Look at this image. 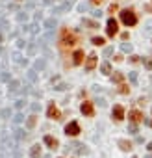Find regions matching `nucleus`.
<instances>
[{
    "instance_id": "1",
    "label": "nucleus",
    "mask_w": 152,
    "mask_h": 158,
    "mask_svg": "<svg viewBox=\"0 0 152 158\" xmlns=\"http://www.w3.org/2000/svg\"><path fill=\"white\" fill-rule=\"evenodd\" d=\"M61 47H63V49H67V47H72L74 43H76V36L74 33H71L69 30H63L61 32Z\"/></svg>"
},
{
    "instance_id": "2",
    "label": "nucleus",
    "mask_w": 152,
    "mask_h": 158,
    "mask_svg": "<svg viewBox=\"0 0 152 158\" xmlns=\"http://www.w3.org/2000/svg\"><path fill=\"white\" fill-rule=\"evenodd\" d=\"M121 20L126 26H135L137 24V17H135V13L134 11H130V9H124L121 13Z\"/></svg>"
},
{
    "instance_id": "3",
    "label": "nucleus",
    "mask_w": 152,
    "mask_h": 158,
    "mask_svg": "<svg viewBox=\"0 0 152 158\" xmlns=\"http://www.w3.org/2000/svg\"><path fill=\"white\" fill-rule=\"evenodd\" d=\"M65 134H67V136H78V134H80V125H78L76 121H71V123L65 127Z\"/></svg>"
},
{
    "instance_id": "4",
    "label": "nucleus",
    "mask_w": 152,
    "mask_h": 158,
    "mask_svg": "<svg viewBox=\"0 0 152 158\" xmlns=\"http://www.w3.org/2000/svg\"><path fill=\"white\" fill-rule=\"evenodd\" d=\"M80 112L84 114V115H87V117H93V115H95V108H93L91 102H82Z\"/></svg>"
},
{
    "instance_id": "5",
    "label": "nucleus",
    "mask_w": 152,
    "mask_h": 158,
    "mask_svg": "<svg viewBox=\"0 0 152 158\" xmlns=\"http://www.w3.org/2000/svg\"><path fill=\"white\" fill-rule=\"evenodd\" d=\"M111 115H113V119H115V121H122V119H124V108H122L121 104L113 106V110H111Z\"/></svg>"
},
{
    "instance_id": "6",
    "label": "nucleus",
    "mask_w": 152,
    "mask_h": 158,
    "mask_svg": "<svg viewBox=\"0 0 152 158\" xmlns=\"http://www.w3.org/2000/svg\"><path fill=\"white\" fill-rule=\"evenodd\" d=\"M71 149L72 153H76V154H85L87 153V149H85V145H82V143H71V145L67 147V151Z\"/></svg>"
},
{
    "instance_id": "7",
    "label": "nucleus",
    "mask_w": 152,
    "mask_h": 158,
    "mask_svg": "<svg viewBox=\"0 0 152 158\" xmlns=\"http://www.w3.org/2000/svg\"><path fill=\"white\" fill-rule=\"evenodd\" d=\"M117 32H119V26H117V20L115 19H109L108 20V36H117Z\"/></svg>"
},
{
    "instance_id": "8",
    "label": "nucleus",
    "mask_w": 152,
    "mask_h": 158,
    "mask_svg": "<svg viewBox=\"0 0 152 158\" xmlns=\"http://www.w3.org/2000/svg\"><path fill=\"white\" fill-rule=\"evenodd\" d=\"M46 115H48L50 119H61L59 110H58L56 106H54V104H50V106H48V110H46Z\"/></svg>"
},
{
    "instance_id": "9",
    "label": "nucleus",
    "mask_w": 152,
    "mask_h": 158,
    "mask_svg": "<svg viewBox=\"0 0 152 158\" xmlns=\"http://www.w3.org/2000/svg\"><path fill=\"white\" fill-rule=\"evenodd\" d=\"M128 119L132 121L134 125H135V123H141V121H143V114H141V112H137V110H132V112L128 114Z\"/></svg>"
},
{
    "instance_id": "10",
    "label": "nucleus",
    "mask_w": 152,
    "mask_h": 158,
    "mask_svg": "<svg viewBox=\"0 0 152 158\" xmlns=\"http://www.w3.org/2000/svg\"><path fill=\"white\" fill-rule=\"evenodd\" d=\"M24 138H26L24 130L22 128H15V132H13V140H15L17 143H20V141H24Z\"/></svg>"
},
{
    "instance_id": "11",
    "label": "nucleus",
    "mask_w": 152,
    "mask_h": 158,
    "mask_svg": "<svg viewBox=\"0 0 152 158\" xmlns=\"http://www.w3.org/2000/svg\"><path fill=\"white\" fill-rule=\"evenodd\" d=\"M95 67H96V56H95V54H91V56L87 58V61H85V69L87 71H93Z\"/></svg>"
},
{
    "instance_id": "12",
    "label": "nucleus",
    "mask_w": 152,
    "mask_h": 158,
    "mask_svg": "<svg viewBox=\"0 0 152 158\" xmlns=\"http://www.w3.org/2000/svg\"><path fill=\"white\" fill-rule=\"evenodd\" d=\"M82 61H84V50H76L74 56H72V63L74 65H80Z\"/></svg>"
},
{
    "instance_id": "13",
    "label": "nucleus",
    "mask_w": 152,
    "mask_h": 158,
    "mask_svg": "<svg viewBox=\"0 0 152 158\" xmlns=\"http://www.w3.org/2000/svg\"><path fill=\"white\" fill-rule=\"evenodd\" d=\"M30 156H32V158H39V156H41V145H39V143H33V145H32Z\"/></svg>"
},
{
    "instance_id": "14",
    "label": "nucleus",
    "mask_w": 152,
    "mask_h": 158,
    "mask_svg": "<svg viewBox=\"0 0 152 158\" xmlns=\"http://www.w3.org/2000/svg\"><path fill=\"white\" fill-rule=\"evenodd\" d=\"M43 141H45L50 149H58V140H56V138H52V136H45V140H43Z\"/></svg>"
},
{
    "instance_id": "15",
    "label": "nucleus",
    "mask_w": 152,
    "mask_h": 158,
    "mask_svg": "<svg viewBox=\"0 0 152 158\" xmlns=\"http://www.w3.org/2000/svg\"><path fill=\"white\" fill-rule=\"evenodd\" d=\"M117 143L121 145V149H122V151H132V143H130V141H126V140H119Z\"/></svg>"
},
{
    "instance_id": "16",
    "label": "nucleus",
    "mask_w": 152,
    "mask_h": 158,
    "mask_svg": "<svg viewBox=\"0 0 152 158\" xmlns=\"http://www.w3.org/2000/svg\"><path fill=\"white\" fill-rule=\"evenodd\" d=\"M35 121H37L35 115H30V117L26 119V128H33V127H35Z\"/></svg>"
},
{
    "instance_id": "17",
    "label": "nucleus",
    "mask_w": 152,
    "mask_h": 158,
    "mask_svg": "<svg viewBox=\"0 0 152 158\" xmlns=\"http://www.w3.org/2000/svg\"><path fill=\"white\" fill-rule=\"evenodd\" d=\"M19 86H20L19 82H17V80H13L11 84H9V91H11V93H17V91H19Z\"/></svg>"
},
{
    "instance_id": "18",
    "label": "nucleus",
    "mask_w": 152,
    "mask_h": 158,
    "mask_svg": "<svg viewBox=\"0 0 152 158\" xmlns=\"http://www.w3.org/2000/svg\"><path fill=\"white\" fill-rule=\"evenodd\" d=\"M0 115H2L4 119H9V117H11V110H9V108H4L2 112H0Z\"/></svg>"
},
{
    "instance_id": "19",
    "label": "nucleus",
    "mask_w": 152,
    "mask_h": 158,
    "mask_svg": "<svg viewBox=\"0 0 152 158\" xmlns=\"http://www.w3.org/2000/svg\"><path fill=\"white\" fill-rule=\"evenodd\" d=\"M93 45H96V47L104 45V37H93Z\"/></svg>"
},
{
    "instance_id": "20",
    "label": "nucleus",
    "mask_w": 152,
    "mask_h": 158,
    "mask_svg": "<svg viewBox=\"0 0 152 158\" xmlns=\"http://www.w3.org/2000/svg\"><path fill=\"white\" fill-rule=\"evenodd\" d=\"M100 69H102V73H104V74H109L111 67H109V63H102V67H100Z\"/></svg>"
},
{
    "instance_id": "21",
    "label": "nucleus",
    "mask_w": 152,
    "mask_h": 158,
    "mask_svg": "<svg viewBox=\"0 0 152 158\" xmlns=\"http://www.w3.org/2000/svg\"><path fill=\"white\" fill-rule=\"evenodd\" d=\"M13 121H15V123H22V121H24V115H22V114H17L15 117H13Z\"/></svg>"
},
{
    "instance_id": "22",
    "label": "nucleus",
    "mask_w": 152,
    "mask_h": 158,
    "mask_svg": "<svg viewBox=\"0 0 152 158\" xmlns=\"http://www.w3.org/2000/svg\"><path fill=\"white\" fill-rule=\"evenodd\" d=\"M9 158H22V156H20V151L17 149V151H11V156Z\"/></svg>"
},
{
    "instance_id": "23",
    "label": "nucleus",
    "mask_w": 152,
    "mask_h": 158,
    "mask_svg": "<svg viewBox=\"0 0 152 158\" xmlns=\"http://www.w3.org/2000/svg\"><path fill=\"white\" fill-rule=\"evenodd\" d=\"M28 78H30L32 82H35V80H37V76H35V73H33V71H28Z\"/></svg>"
},
{
    "instance_id": "24",
    "label": "nucleus",
    "mask_w": 152,
    "mask_h": 158,
    "mask_svg": "<svg viewBox=\"0 0 152 158\" xmlns=\"http://www.w3.org/2000/svg\"><path fill=\"white\" fill-rule=\"evenodd\" d=\"M113 80H115V82H121V80H122V74H121V73H115V74H113Z\"/></svg>"
},
{
    "instance_id": "25",
    "label": "nucleus",
    "mask_w": 152,
    "mask_h": 158,
    "mask_svg": "<svg viewBox=\"0 0 152 158\" xmlns=\"http://www.w3.org/2000/svg\"><path fill=\"white\" fill-rule=\"evenodd\" d=\"M128 130H130V134H137V127L134 125V123L130 125V128H128Z\"/></svg>"
},
{
    "instance_id": "26",
    "label": "nucleus",
    "mask_w": 152,
    "mask_h": 158,
    "mask_svg": "<svg viewBox=\"0 0 152 158\" xmlns=\"http://www.w3.org/2000/svg\"><path fill=\"white\" fill-rule=\"evenodd\" d=\"M119 91H121V93H128V91H130V87L122 84V86H121V89H119Z\"/></svg>"
},
{
    "instance_id": "27",
    "label": "nucleus",
    "mask_w": 152,
    "mask_h": 158,
    "mask_svg": "<svg viewBox=\"0 0 152 158\" xmlns=\"http://www.w3.org/2000/svg\"><path fill=\"white\" fill-rule=\"evenodd\" d=\"M39 108H41V106L37 104V102H33V104H32V110H33V112H39Z\"/></svg>"
},
{
    "instance_id": "28",
    "label": "nucleus",
    "mask_w": 152,
    "mask_h": 158,
    "mask_svg": "<svg viewBox=\"0 0 152 158\" xmlns=\"http://www.w3.org/2000/svg\"><path fill=\"white\" fill-rule=\"evenodd\" d=\"M145 65H147V69H152V61L150 60H145Z\"/></svg>"
},
{
    "instance_id": "29",
    "label": "nucleus",
    "mask_w": 152,
    "mask_h": 158,
    "mask_svg": "<svg viewBox=\"0 0 152 158\" xmlns=\"http://www.w3.org/2000/svg\"><path fill=\"white\" fill-rule=\"evenodd\" d=\"M130 80L135 82V80H137V74H135V73H130Z\"/></svg>"
},
{
    "instance_id": "30",
    "label": "nucleus",
    "mask_w": 152,
    "mask_h": 158,
    "mask_svg": "<svg viewBox=\"0 0 152 158\" xmlns=\"http://www.w3.org/2000/svg\"><path fill=\"white\" fill-rule=\"evenodd\" d=\"M22 106H24V100H17V108L20 110V108H22Z\"/></svg>"
},
{
    "instance_id": "31",
    "label": "nucleus",
    "mask_w": 152,
    "mask_h": 158,
    "mask_svg": "<svg viewBox=\"0 0 152 158\" xmlns=\"http://www.w3.org/2000/svg\"><path fill=\"white\" fill-rule=\"evenodd\" d=\"M109 11H111V13H113V11H117V6H115V4H111V6H109Z\"/></svg>"
},
{
    "instance_id": "32",
    "label": "nucleus",
    "mask_w": 152,
    "mask_h": 158,
    "mask_svg": "<svg viewBox=\"0 0 152 158\" xmlns=\"http://www.w3.org/2000/svg\"><path fill=\"white\" fill-rule=\"evenodd\" d=\"M102 0H91V4H100Z\"/></svg>"
},
{
    "instance_id": "33",
    "label": "nucleus",
    "mask_w": 152,
    "mask_h": 158,
    "mask_svg": "<svg viewBox=\"0 0 152 158\" xmlns=\"http://www.w3.org/2000/svg\"><path fill=\"white\" fill-rule=\"evenodd\" d=\"M147 149H148V151H152V143H148V145H147Z\"/></svg>"
},
{
    "instance_id": "34",
    "label": "nucleus",
    "mask_w": 152,
    "mask_h": 158,
    "mask_svg": "<svg viewBox=\"0 0 152 158\" xmlns=\"http://www.w3.org/2000/svg\"><path fill=\"white\" fill-rule=\"evenodd\" d=\"M148 125H150V127H152V121H148Z\"/></svg>"
},
{
    "instance_id": "35",
    "label": "nucleus",
    "mask_w": 152,
    "mask_h": 158,
    "mask_svg": "<svg viewBox=\"0 0 152 158\" xmlns=\"http://www.w3.org/2000/svg\"><path fill=\"white\" fill-rule=\"evenodd\" d=\"M147 158H152V154H148V156H147Z\"/></svg>"
},
{
    "instance_id": "36",
    "label": "nucleus",
    "mask_w": 152,
    "mask_h": 158,
    "mask_svg": "<svg viewBox=\"0 0 152 158\" xmlns=\"http://www.w3.org/2000/svg\"><path fill=\"white\" fill-rule=\"evenodd\" d=\"M43 158H48V156H43Z\"/></svg>"
}]
</instances>
